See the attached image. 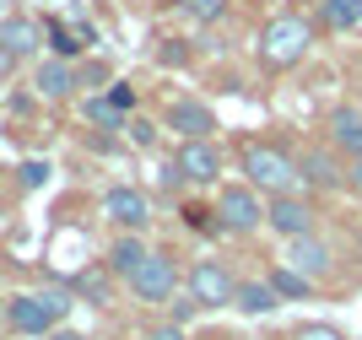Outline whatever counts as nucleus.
<instances>
[{"label":"nucleus","instance_id":"nucleus-29","mask_svg":"<svg viewBox=\"0 0 362 340\" xmlns=\"http://www.w3.org/2000/svg\"><path fill=\"white\" fill-rule=\"evenodd\" d=\"M44 173H49L44 163H28V168H22V184H28V189H33V184H44Z\"/></svg>","mask_w":362,"mask_h":340},{"label":"nucleus","instance_id":"nucleus-10","mask_svg":"<svg viewBox=\"0 0 362 340\" xmlns=\"http://www.w3.org/2000/svg\"><path fill=\"white\" fill-rule=\"evenodd\" d=\"M168 130L179 141H216V114L200 98H173L168 103Z\"/></svg>","mask_w":362,"mask_h":340},{"label":"nucleus","instance_id":"nucleus-8","mask_svg":"<svg viewBox=\"0 0 362 340\" xmlns=\"http://www.w3.org/2000/svg\"><path fill=\"white\" fill-rule=\"evenodd\" d=\"M124 286H130L136 303H173V297H179V265H173V254H157V249H151L146 265H141Z\"/></svg>","mask_w":362,"mask_h":340},{"label":"nucleus","instance_id":"nucleus-21","mask_svg":"<svg viewBox=\"0 0 362 340\" xmlns=\"http://www.w3.org/2000/svg\"><path fill=\"white\" fill-rule=\"evenodd\" d=\"M87 119H92V124H108V130H124V124H130L108 98H87Z\"/></svg>","mask_w":362,"mask_h":340},{"label":"nucleus","instance_id":"nucleus-9","mask_svg":"<svg viewBox=\"0 0 362 340\" xmlns=\"http://www.w3.org/2000/svg\"><path fill=\"white\" fill-rule=\"evenodd\" d=\"M341 151L335 146H308V151H298V184L303 189H314V194H330V189H346V168L335 163Z\"/></svg>","mask_w":362,"mask_h":340},{"label":"nucleus","instance_id":"nucleus-17","mask_svg":"<svg viewBox=\"0 0 362 340\" xmlns=\"http://www.w3.org/2000/svg\"><path fill=\"white\" fill-rule=\"evenodd\" d=\"M319 28L357 33L362 28V0H319Z\"/></svg>","mask_w":362,"mask_h":340},{"label":"nucleus","instance_id":"nucleus-1","mask_svg":"<svg viewBox=\"0 0 362 340\" xmlns=\"http://www.w3.org/2000/svg\"><path fill=\"white\" fill-rule=\"evenodd\" d=\"M308 49H314V22L298 11H276L255 38V54L265 71H292V65L308 59Z\"/></svg>","mask_w":362,"mask_h":340},{"label":"nucleus","instance_id":"nucleus-3","mask_svg":"<svg viewBox=\"0 0 362 340\" xmlns=\"http://www.w3.org/2000/svg\"><path fill=\"white\" fill-rule=\"evenodd\" d=\"M71 313V297L65 292H22L6 303V324L16 329V335H28V340H44L60 329V319Z\"/></svg>","mask_w":362,"mask_h":340},{"label":"nucleus","instance_id":"nucleus-4","mask_svg":"<svg viewBox=\"0 0 362 340\" xmlns=\"http://www.w3.org/2000/svg\"><path fill=\"white\" fill-rule=\"evenodd\" d=\"M216 227L222 233H233V238H249V233H259L265 227V194L255 189V184H222L216 189Z\"/></svg>","mask_w":362,"mask_h":340},{"label":"nucleus","instance_id":"nucleus-7","mask_svg":"<svg viewBox=\"0 0 362 340\" xmlns=\"http://www.w3.org/2000/svg\"><path fill=\"white\" fill-rule=\"evenodd\" d=\"M222 146L216 141H179V151H173V168H168V178H184V184H222Z\"/></svg>","mask_w":362,"mask_h":340},{"label":"nucleus","instance_id":"nucleus-25","mask_svg":"<svg viewBox=\"0 0 362 340\" xmlns=\"http://www.w3.org/2000/svg\"><path fill=\"white\" fill-rule=\"evenodd\" d=\"M124 130H130V141H136V146H151V141H157V124H146V119H130Z\"/></svg>","mask_w":362,"mask_h":340},{"label":"nucleus","instance_id":"nucleus-11","mask_svg":"<svg viewBox=\"0 0 362 340\" xmlns=\"http://www.w3.org/2000/svg\"><path fill=\"white\" fill-rule=\"evenodd\" d=\"M103 216L119 233H146V222H151V200L141 189H130V184H114V189L103 194Z\"/></svg>","mask_w":362,"mask_h":340},{"label":"nucleus","instance_id":"nucleus-2","mask_svg":"<svg viewBox=\"0 0 362 340\" xmlns=\"http://www.w3.org/2000/svg\"><path fill=\"white\" fill-rule=\"evenodd\" d=\"M238 168H243V184H255L265 200L298 189V157L287 146H276V141H243Z\"/></svg>","mask_w":362,"mask_h":340},{"label":"nucleus","instance_id":"nucleus-32","mask_svg":"<svg viewBox=\"0 0 362 340\" xmlns=\"http://www.w3.org/2000/svg\"><path fill=\"white\" fill-rule=\"evenodd\" d=\"M0 324H6V303H0Z\"/></svg>","mask_w":362,"mask_h":340},{"label":"nucleus","instance_id":"nucleus-31","mask_svg":"<svg viewBox=\"0 0 362 340\" xmlns=\"http://www.w3.org/2000/svg\"><path fill=\"white\" fill-rule=\"evenodd\" d=\"M44 340H87L81 329H54V335H44Z\"/></svg>","mask_w":362,"mask_h":340},{"label":"nucleus","instance_id":"nucleus-19","mask_svg":"<svg viewBox=\"0 0 362 340\" xmlns=\"http://www.w3.org/2000/svg\"><path fill=\"white\" fill-rule=\"evenodd\" d=\"M233 308H238V313H271V308H281V297H276L271 281H238Z\"/></svg>","mask_w":362,"mask_h":340},{"label":"nucleus","instance_id":"nucleus-24","mask_svg":"<svg viewBox=\"0 0 362 340\" xmlns=\"http://www.w3.org/2000/svg\"><path fill=\"white\" fill-rule=\"evenodd\" d=\"M108 103L119 108V114H130V108H136V92L124 87V81H114V87H108Z\"/></svg>","mask_w":362,"mask_h":340},{"label":"nucleus","instance_id":"nucleus-16","mask_svg":"<svg viewBox=\"0 0 362 340\" xmlns=\"http://www.w3.org/2000/svg\"><path fill=\"white\" fill-rule=\"evenodd\" d=\"M0 44L22 59V54H33V49L44 44V33H38V22H28V16H6V22H0Z\"/></svg>","mask_w":362,"mask_h":340},{"label":"nucleus","instance_id":"nucleus-26","mask_svg":"<svg viewBox=\"0 0 362 340\" xmlns=\"http://www.w3.org/2000/svg\"><path fill=\"white\" fill-rule=\"evenodd\" d=\"M76 286H81V292H87L92 303H108V281H103V276H81Z\"/></svg>","mask_w":362,"mask_h":340},{"label":"nucleus","instance_id":"nucleus-30","mask_svg":"<svg viewBox=\"0 0 362 340\" xmlns=\"http://www.w3.org/2000/svg\"><path fill=\"white\" fill-rule=\"evenodd\" d=\"M11 65H16V54L6 44H0V87H6V81H11Z\"/></svg>","mask_w":362,"mask_h":340},{"label":"nucleus","instance_id":"nucleus-12","mask_svg":"<svg viewBox=\"0 0 362 340\" xmlns=\"http://www.w3.org/2000/svg\"><path fill=\"white\" fill-rule=\"evenodd\" d=\"M325 146H335L346 163L362 157V108L357 103H335L325 114Z\"/></svg>","mask_w":362,"mask_h":340},{"label":"nucleus","instance_id":"nucleus-6","mask_svg":"<svg viewBox=\"0 0 362 340\" xmlns=\"http://www.w3.org/2000/svg\"><path fill=\"white\" fill-rule=\"evenodd\" d=\"M184 286H189V297H195L200 308H233V297H238V276L222 265V259H195L189 265V276H184Z\"/></svg>","mask_w":362,"mask_h":340},{"label":"nucleus","instance_id":"nucleus-22","mask_svg":"<svg viewBox=\"0 0 362 340\" xmlns=\"http://www.w3.org/2000/svg\"><path fill=\"white\" fill-rule=\"evenodd\" d=\"M195 313H206L195 297H173V303H168V324H189Z\"/></svg>","mask_w":362,"mask_h":340},{"label":"nucleus","instance_id":"nucleus-28","mask_svg":"<svg viewBox=\"0 0 362 340\" xmlns=\"http://www.w3.org/2000/svg\"><path fill=\"white\" fill-rule=\"evenodd\" d=\"M346 189L362 194V157H357V163H346Z\"/></svg>","mask_w":362,"mask_h":340},{"label":"nucleus","instance_id":"nucleus-5","mask_svg":"<svg viewBox=\"0 0 362 340\" xmlns=\"http://www.w3.org/2000/svg\"><path fill=\"white\" fill-rule=\"evenodd\" d=\"M265 227H271L276 238H308V233H319V211H314V200L308 194H298V189H287V194H271L265 200Z\"/></svg>","mask_w":362,"mask_h":340},{"label":"nucleus","instance_id":"nucleus-23","mask_svg":"<svg viewBox=\"0 0 362 340\" xmlns=\"http://www.w3.org/2000/svg\"><path fill=\"white\" fill-rule=\"evenodd\" d=\"M292 340H346L335 324H303V329H292Z\"/></svg>","mask_w":362,"mask_h":340},{"label":"nucleus","instance_id":"nucleus-15","mask_svg":"<svg viewBox=\"0 0 362 340\" xmlns=\"http://www.w3.org/2000/svg\"><path fill=\"white\" fill-rule=\"evenodd\" d=\"M146 243H141V233H119L114 238V249H108V276H119V281H130L141 265H146Z\"/></svg>","mask_w":362,"mask_h":340},{"label":"nucleus","instance_id":"nucleus-20","mask_svg":"<svg viewBox=\"0 0 362 340\" xmlns=\"http://www.w3.org/2000/svg\"><path fill=\"white\" fill-rule=\"evenodd\" d=\"M173 6H179L189 22H200V28H206V22H222V16H227V0H173Z\"/></svg>","mask_w":362,"mask_h":340},{"label":"nucleus","instance_id":"nucleus-13","mask_svg":"<svg viewBox=\"0 0 362 340\" xmlns=\"http://www.w3.org/2000/svg\"><path fill=\"white\" fill-rule=\"evenodd\" d=\"M287 265H292V270H303V276L319 286V281H330L335 254H330V243H325L319 233H308V238H292V243H287Z\"/></svg>","mask_w":362,"mask_h":340},{"label":"nucleus","instance_id":"nucleus-18","mask_svg":"<svg viewBox=\"0 0 362 340\" xmlns=\"http://www.w3.org/2000/svg\"><path fill=\"white\" fill-rule=\"evenodd\" d=\"M265 281L276 286V297H281V303H303V297H314V281H308L303 270H292L287 259H281V265H271V276H265Z\"/></svg>","mask_w":362,"mask_h":340},{"label":"nucleus","instance_id":"nucleus-14","mask_svg":"<svg viewBox=\"0 0 362 340\" xmlns=\"http://www.w3.org/2000/svg\"><path fill=\"white\" fill-rule=\"evenodd\" d=\"M76 87H81V76L71 71V59H38V71H33V92H38V98L65 103Z\"/></svg>","mask_w":362,"mask_h":340},{"label":"nucleus","instance_id":"nucleus-27","mask_svg":"<svg viewBox=\"0 0 362 340\" xmlns=\"http://www.w3.org/2000/svg\"><path fill=\"white\" fill-rule=\"evenodd\" d=\"M146 340H184V324H157Z\"/></svg>","mask_w":362,"mask_h":340}]
</instances>
